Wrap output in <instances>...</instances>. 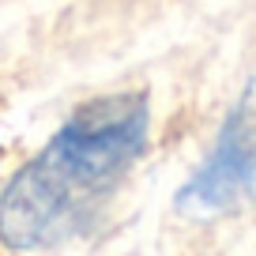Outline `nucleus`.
<instances>
[{
	"label": "nucleus",
	"instance_id": "obj_1",
	"mask_svg": "<svg viewBox=\"0 0 256 256\" xmlns=\"http://www.w3.org/2000/svg\"><path fill=\"white\" fill-rule=\"evenodd\" d=\"M147 140L144 98H98L26 162L0 196V238L12 248H46L90 222Z\"/></svg>",
	"mask_w": 256,
	"mask_h": 256
},
{
	"label": "nucleus",
	"instance_id": "obj_2",
	"mask_svg": "<svg viewBox=\"0 0 256 256\" xmlns=\"http://www.w3.org/2000/svg\"><path fill=\"white\" fill-rule=\"evenodd\" d=\"M256 188V113L252 106H238L226 120L211 158L184 184L177 208L188 215L226 211Z\"/></svg>",
	"mask_w": 256,
	"mask_h": 256
}]
</instances>
